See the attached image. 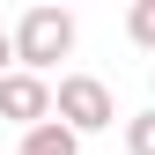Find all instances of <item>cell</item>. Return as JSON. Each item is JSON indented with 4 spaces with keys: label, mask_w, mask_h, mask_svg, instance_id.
Listing matches in <instances>:
<instances>
[{
    "label": "cell",
    "mask_w": 155,
    "mask_h": 155,
    "mask_svg": "<svg viewBox=\"0 0 155 155\" xmlns=\"http://www.w3.org/2000/svg\"><path fill=\"white\" fill-rule=\"evenodd\" d=\"M74 148H81V133H67L59 118H45V126L22 133V148H15V155H74Z\"/></svg>",
    "instance_id": "cell-4"
},
{
    "label": "cell",
    "mask_w": 155,
    "mask_h": 155,
    "mask_svg": "<svg viewBox=\"0 0 155 155\" xmlns=\"http://www.w3.org/2000/svg\"><path fill=\"white\" fill-rule=\"evenodd\" d=\"M67 52H74V15L67 8H30L22 22H15V67H22V74L59 67Z\"/></svg>",
    "instance_id": "cell-1"
},
{
    "label": "cell",
    "mask_w": 155,
    "mask_h": 155,
    "mask_svg": "<svg viewBox=\"0 0 155 155\" xmlns=\"http://www.w3.org/2000/svg\"><path fill=\"white\" fill-rule=\"evenodd\" d=\"M52 118H59L67 133H104L111 118H118V104H111V89L96 81V74H67V81L52 89Z\"/></svg>",
    "instance_id": "cell-2"
},
{
    "label": "cell",
    "mask_w": 155,
    "mask_h": 155,
    "mask_svg": "<svg viewBox=\"0 0 155 155\" xmlns=\"http://www.w3.org/2000/svg\"><path fill=\"white\" fill-rule=\"evenodd\" d=\"M126 155H155V111L126 118Z\"/></svg>",
    "instance_id": "cell-6"
},
{
    "label": "cell",
    "mask_w": 155,
    "mask_h": 155,
    "mask_svg": "<svg viewBox=\"0 0 155 155\" xmlns=\"http://www.w3.org/2000/svg\"><path fill=\"white\" fill-rule=\"evenodd\" d=\"M15 74V30H0V81Z\"/></svg>",
    "instance_id": "cell-7"
},
{
    "label": "cell",
    "mask_w": 155,
    "mask_h": 155,
    "mask_svg": "<svg viewBox=\"0 0 155 155\" xmlns=\"http://www.w3.org/2000/svg\"><path fill=\"white\" fill-rule=\"evenodd\" d=\"M0 118H15L22 133H30V126H45V118H52V81L15 67L8 81H0Z\"/></svg>",
    "instance_id": "cell-3"
},
{
    "label": "cell",
    "mask_w": 155,
    "mask_h": 155,
    "mask_svg": "<svg viewBox=\"0 0 155 155\" xmlns=\"http://www.w3.org/2000/svg\"><path fill=\"white\" fill-rule=\"evenodd\" d=\"M126 37L140 52H155V0H133V8H126Z\"/></svg>",
    "instance_id": "cell-5"
}]
</instances>
